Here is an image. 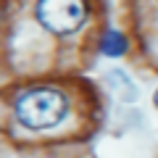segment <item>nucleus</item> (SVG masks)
Here are the masks:
<instances>
[{
	"mask_svg": "<svg viewBox=\"0 0 158 158\" xmlns=\"http://www.w3.org/2000/svg\"><path fill=\"white\" fill-rule=\"evenodd\" d=\"M100 53L103 56H111V58L127 53V37L121 32H113V29L106 32V37H103V42H100Z\"/></svg>",
	"mask_w": 158,
	"mask_h": 158,
	"instance_id": "3",
	"label": "nucleus"
},
{
	"mask_svg": "<svg viewBox=\"0 0 158 158\" xmlns=\"http://www.w3.org/2000/svg\"><path fill=\"white\" fill-rule=\"evenodd\" d=\"M153 100H156V106H158V90H156V95H153Z\"/></svg>",
	"mask_w": 158,
	"mask_h": 158,
	"instance_id": "4",
	"label": "nucleus"
},
{
	"mask_svg": "<svg viewBox=\"0 0 158 158\" xmlns=\"http://www.w3.org/2000/svg\"><path fill=\"white\" fill-rule=\"evenodd\" d=\"M69 113V98L56 87H34L16 100V118L34 132L61 124Z\"/></svg>",
	"mask_w": 158,
	"mask_h": 158,
	"instance_id": "1",
	"label": "nucleus"
},
{
	"mask_svg": "<svg viewBox=\"0 0 158 158\" xmlns=\"http://www.w3.org/2000/svg\"><path fill=\"white\" fill-rule=\"evenodd\" d=\"M37 19L53 34H71L85 24L87 3L85 0H40Z\"/></svg>",
	"mask_w": 158,
	"mask_h": 158,
	"instance_id": "2",
	"label": "nucleus"
}]
</instances>
